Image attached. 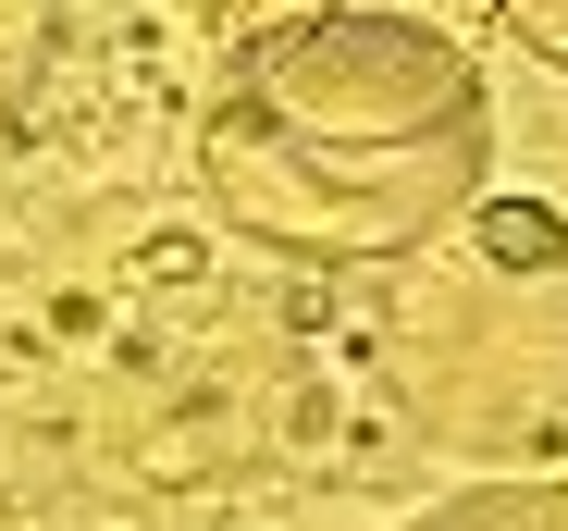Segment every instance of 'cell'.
Returning <instances> with one entry per match:
<instances>
[{
    "mask_svg": "<svg viewBox=\"0 0 568 531\" xmlns=\"http://www.w3.org/2000/svg\"><path fill=\"white\" fill-rule=\"evenodd\" d=\"M495 0H235L199 186L284 259H420L495 198Z\"/></svg>",
    "mask_w": 568,
    "mask_h": 531,
    "instance_id": "6da1fadb",
    "label": "cell"
},
{
    "mask_svg": "<svg viewBox=\"0 0 568 531\" xmlns=\"http://www.w3.org/2000/svg\"><path fill=\"white\" fill-rule=\"evenodd\" d=\"M495 25H507V38H531V50L568 74V0H495Z\"/></svg>",
    "mask_w": 568,
    "mask_h": 531,
    "instance_id": "277c9868",
    "label": "cell"
},
{
    "mask_svg": "<svg viewBox=\"0 0 568 531\" xmlns=\"http://www.w3.org/2000/svg\"><path fill=\"white\" fill-rule=\"evenodd\" d=\"M371 359L433 458L483 482H556L568 470V211L483 198L457 235L396 259L384 309H371Z\"/></svg>",
    "mask_w": 568,
    "mask_h": 531,
    "instance_id": "7a4b0ae2",
    "label": "cell"
},
{
    "mask_svg": "<svg viewBox=\"0 0 568 531\" xmlns=\"http://www.w3.org/2000/svg\"><path fill=\"white\" fill-rule=\"evenodd\" d=\"M396 531H568V470L556 482H469V494H433L420 519Z\"/></svg>",
    "mask_w": 568,
    "mask_h": 531,
    "instance_id": "3957f363",
    "label": "cell"
}]
</instances>
